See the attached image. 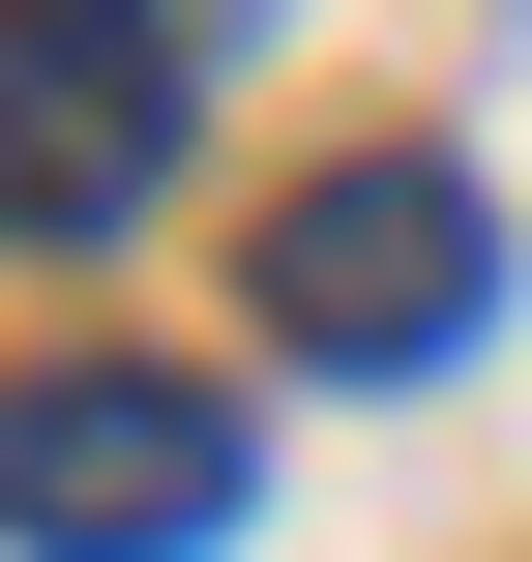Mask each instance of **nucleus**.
Wrapping results in <instances>:
<instances>
[{"mask_svg": "<svg viewBox=\"0 0 532 562\" xmlns=\"http://www.w3.org/2000/svg\"><path fill=\"white\" fill-rule=\"evenodd\" d=\"M0 533H30V562H207V533H237V385H178V356L0 385Z\"/></svg>", "mask_w": 532, "mask_h": 562, "instance_id": "f257e3e1", "label": "nucleus"}, {"mask_svg": "<svg viewBox=\"0 0 532 562\" xmlns=\"http://www.w3.org/2000/svg\"><path fill=\"white\" fill-rule=\"evenodd\" d=\"M474 296H503V207H474L444 148H355V178H296V207H267V326H296L326 385L474 356Z\"/></svg>", "mask_w": 532, "mask_h": 562, "instance_id": "f03ea898", "label": "nucleus"}, {"mask_svg": "<svg viewBox=\"0 0 532 562\" xmlns=\"http://www.w3.org/2000/svg\"><path fill=\"white\" fill-rule=\"evenodd\" d=\"M148 178H178V30L0 0V237H148Z\"/></svg>", "mask_w": 532, "mask_h": 562, "instance_id": "7ed1b4c3", "label": "nucleus"}, {"mask_svg": "<svg viewBox=\"0 0 532 562\" xmlns=\"http://www.w3.org/2000/svg\"><path fill=\"white\" fill-rule=\"evenodd\" d=\"M178 30H237V0H178Z\"/></svg>", "mask_w": 532, "mask_h": 562, "instance_id": "20e7f679", "label": "nucleus"}]
</instances>
